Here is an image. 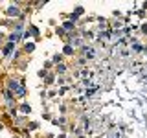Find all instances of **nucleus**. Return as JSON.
I'll return each mask as SVG.
<instances>
[{"mask_svg":"<svg viewBox=\"0 0 147 138\" xmlns=\"http://www.w3.org/2000/svg\"><path fill=\"white\" fill-rule=\"evenodd\" d=\"M11 48H13V42H9L6 48H4V54H9V52H11Z\"/></svg>","mask_w":147,"mask_h":138,"instance_id":"f03ea898","label":"nucleus"},{"mask_svg":"<svg viewBox=\"0 0 147 138\" xmlns=\"http://www.w3.org/2000/svg\"><path fill=\"white\" fill-rule=\"evenodd\" d=\"M64 28H66V30H72V28H74V22H66V24H64Z\"/></svg>","mask_w":147,"mask_h":138,"instance_id":"7ed1b4c3","label":"nucleus"},{"mask_svg":"<svg viewBox=\"0 0 147 138\" xmlns=\"http://www.w3.org/2000/svg\"><path fill=\"white\" fill-rule=\"evenodd\" d=\"M7 15H19V9L17 7H9L7 9Z\"/></svg>","mask_w":147,"mask_h":138,"instance_id":"f257e3e1","label":"nucleus"}]
</instances>
